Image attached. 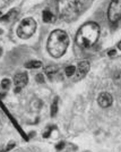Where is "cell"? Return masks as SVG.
<instances>
[{
  "label": "cell",
  "instance_id": "5",
  "mask_svg": "<svg viewBox=\"0 0 121 152\" xmlns=\"http://www.w3.org/2000/svg\"><path fill=\"white\" fill-rule=\"evenodd\" d=\"M108 18L111 23H117L121 19V0H111L108 8Z\"/></svg>",
  "mask_w": 121,
  "mask_h": 152
},
{
  "label": "cell",
  "instance_id": "7",
  "mask_svg": "<svg viewBox=\"0 0 121 152\" xmlns=\"http://www.w3.org/2000/svg\"><path fill=\"white\" fill-rule=\"evenodd\" d=\"M112 102H113V98L108 92H102L97 96V103L100 104V107L109 108L112 104Z\"/></svg>",
  "mask_w": 121,
  "mask_h": 152
},
{
  "label": "cell",
  "instance_id": "14",
  "mask_svg": "<svg viewBox=\"0 0 121 152\" xmlns=\"http://www.w3.org/2000/svg\"><path fill=\"white\" fill-rule=\"evenodd\" d=\"M9 85H10V81H9V80H7V78L2 80V82H1V86H2V89L7 90L8 88H9Z\"/></svg>",
  "mask_w": 121,
  "mask_h": 152
},
{
  "label": "cell",
  "instance_id": "10",
  "mask_svg": "<svg viewBox=\"0 0 121 152\" xmlns=\"http://www.w3.org/2000/svg\"><path fill=\"white\" fill-rule=\"evenodd\" d=\"M42 19L45 23H52L54 20V15L50 12V10H44L43 15H42Z\"/></svg>",
  "mask_w": 121,
  "mask_h": 152
},
{
  "label": "cell",
  "instance_id": "21",
  "mask_svg": "<svg viewBox=\"0 0 121 152\" xmlns=\"http://www.w3.org/2000/svg\"><path fill=\"white\" fill-rule=\"evenodd\" d=\"M0 16H1V12H0Z\"/></svg>",
  "mask_w": 121,
  "mask_h": 152
},
{
  "label": "cell",
  "instance_id": "4",
  "mask_svg": "<svg viewBox=\"0 0 121 152\" xmlns=\"http://www.w3.org/2000/svg\"><path fill=\"white\" fill-rule=\"evenodd\" d=\"M36 27H38L36 22L33 18H31V17L24 18L19 23L18 27H17V35L24 40L31 38L36 31Z\"/></svg>",
  "mask_w": 121,
  "mask_h": 152
},
{
  "label": "cell",
  "instance_id": "18",
  "mask_svg": "<svg viewBox=\"0 0 121 152\" xmlns=\"http://www.w3.org/2000/svg\"><path fill=\"white\" fill-rule=\"evenodd\" d=\"M118 49H120L121 50V41L120 42H118Z\"/></svg>",
  "mask_w": 121,
  "mask_h": 152
},
{
  "label": "cell",
  "instance_id": "8",
  "mask_svg": "<svg viewBox=\"0 0 121 152\" xmlns=\"http://www.w3.org/2000/svg\"><path fill=\"white\" fill-rule=\"evenodd\" d=\"M28 82V76L26 73H19L14 77V83L16 85V92H18L22 88H24Z\"/></svg>",
  "mask_w": 121,
  "mask_h": 152
},
{
  "label": "cell",
  "instance_id": "19",
  "mask_svg": "<svg viewBox=\"0 0 121 152\" xmlns=\"http://www.w3.org/2000/svg\"><path fill=\"white\" fill-rule=\"evenodd\" d=\"M4 1H6V2H10V1H13V0H4Z\"/></svg>",
  "mask_w": 121,
  "mask_h": 152
},
{
  "label": "cell",
  "instance_id": "16",
  "mask_svg": "<svg viewBox=\"0 0 121 152\" xmlns=\"http://www.w3.org/2000/svg\"><path fill=\"white\" fill-rule=\"evenodd\" d=\"M38 80L40 81V82H42V81H43V78H42V75H41V74H38Z\"/></svg>",
  "mask_w": 121,
  "mask_h": 152
},
{
  "label": "cell",
  "instance_id": "6",
  "mask_svg": "<svg viewBox=\"0 0 121 152\" xmlns=\"http://www.w3.org/2000/svg\"><path fill=\"white\" fill-rule=\"evenodd\" d=\"M89 70V63L88 61H80V63L77 65L76 67V70H75V74H74V81H79V80H82L84 78L86 74L88 73Z\"/></svg>",
  "mask_w": 121,
  "mask_h": 152
},
{
  "label": "cell",
  "instance_id": "22",
  "mask_svg": "<svg viewBox=\"0 0 121 152\" xmlns=\"http://www.w3.org/2000/svg\"><path fill=\"white\" fill-rule=\"evenodd\" d=\"M85 152H91V151H85Z\"/></svg>",
  "mask_w": 121,
  "mask_h": 152
},
{
  "label": "cell",
  "instance_id": "17",
  "mask_svg": "<svg viewBox=\"0 0 121 152\" xmlns=\"http://www.w3.org/2000/svg\"><path fill=\"white\" fill-rule=\"evenodd\" d=\"M115 53V50H111L110 52H109V56H113Z\"/></svg>",
  "mask_w": 121,
  "mask_h": 152
},
{
  "label": "cell",
  "instance_id": "3",
  "mask_svg": "<svg viewBox=\"0 0 121 152\" xmlns=\"http://www.w3.org/2000/svg\"><path fill=\"white\" fill-rule=\"evenodd\" d=\"M57 9L61 18L70 20L79 12V0H58Z\"/></svg>",
  "mask_w": 121,
  "mask_h": 152
},
{
  "label": "cell",
  "instance_id": "20",
  "mask_svg": "<svg viewBox=\"0 0 121 152\" xmlns=\"http://www.w3.org/2000/svg\"><path fill=\"white\" fill-rule=\"evenodd\" d=\"M1 53H2V49H1V47H0V56H1Z\"/></svg>",
  "mask_w": 121,
  "mask_h": 152
},
{
  "label": "cell",
  "instance_id": "9",
  "mask_svg": "<svg viewBox=\"0 0 121 152\" xmlns=\"http://www.w3.org/2000/svg\"><path fill=\"white\" fill-rule=\"evenodd\" d=\"M16 17H17V12H16L15 9H13V10H10L8 14H6L5 16H2V17H1V20H2V22H12V20H14Z\"/></svg>",
  "mask_w": 121,
  "mask_h": 152
},
{
  "label": "cell",
  "instance_id": "2",
  "mask_svg": "<svg viewBox=\"0 0 121 152\" xmlns=\"http://www.w3.org/2000/svg\"><path fill=\"white\" fill-rule=\"evenodd\" d=\"M69 45V37L62 30H54L49 35L46 49L48 52L54 58H60L64 55Z\"/></svg>",
  "mask_w": 121,
  "mask_h": 152
},
{
  "label": "cell",
  "instance_id": "15",
  "mask_svg": "<svg viewBox=\"0 0 121 152\" xmlns=\"http://www.w3.org/2000/svg\"><path fill=\"white\" fill-rule=\"evenodd\" d=\"M57 110H58V103H57V101H54L53 102V104H52V107H51V115L52 116H54V115L57 114Z\"/></svg>",
  "mask_w": 121,
  "mask_h": 152
},
{
  "label": "cell",
  "instance_id": "13",
  "mask_svg": "<svg viewBox=\"0 0 121 152\" xmlns=\"http://www.w3.org/2000/svg\"><path fill=\"white\" fill-rule=\"evenodd\" d=\"M57 68H54V67H52V66H50V67H48V68H45V73H46V75L50 76V77H52V76L54 75V73H57Z\"/></svg>",
  "mask_w": 121,
  "mask_h": 152
},
{
  "label": "cell",
  "instance_id": "12",
  "mask_svg": "<svg viewBox=\"0 0 121 152\" xmlns=\"http://www.w3.org/2000/svg\"><path fill=\"white\" fill-rule=\"evenodd\" d=\"M75 70H76L75 66H67L66 69H64V73H66V75L68 76V77H71V76H74V74H75Z\"/></svg>",
  "mask_w": 121,
  "mask_h": 152
},
{
  "label": "cell",
  "instance_id": "1",
  "mask_svg": "<svg viewBox=\"0 0 121 152\" xmlns=\"http://www.w3.org/2000/svg\"><path fill=\"white\" fill-rule=\"evenodd\" d=\"M100 38V26L94 22H87L79 27L76 34V43L78 47L87 49L97 42Z\"/></svg>",
  "mask_w": 121,
  "mask_h": 152
},
{
  "label": "cell",
  "instance_id": "11",
  "mask_svg": "<svg viewBox=\"0 0 121 152\" xmlns=\"http://www.w3.org/2000/svg\"><path fill=\"white\" fill-rule=\"evenodd\" d=\"M25 66L27 67V68H31V69H33V68H40V67L42 66V64H41V61L33 60V61H30V63H26Z\"/></svg>",
  "mask_w": 121,
  "mask_h": 152
}]
</instances>
